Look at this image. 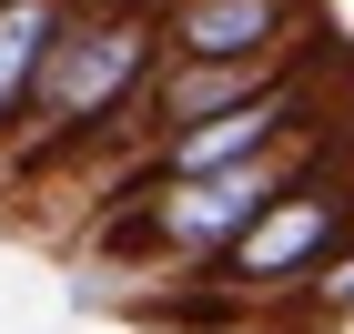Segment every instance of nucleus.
Here are the masks:
<instances>
[{"label": "nucleus", "mask_w": 354, "mask_h": 334, "mask_svg": "<svg viewBox=\"0 0 354 334\" xmlns=\"http://www.w3.org/2000/svg\"><path fill=\"white\" fill-rule=\"evenodd\" d=\"M152 71H162V0H71V21L41 61V91H30L21 132H10V172L91 152L142 102Z\"/></svg>", "instance_id": "f257e3e1"}, {"label": "nucleus", "mask_w": 354, "mask_h": 334, "mask_svg": "<svg viewBox=\"0 0 354 334\" xmlns=\"http://www.w3.org/2000/svg\"><path fill=\"white\" fill-rule=\"evenodd\" d=\"M334 132H304V142H283V152H253V163H233V172H172V183H122L111 193V213H102V233L91 243L102 253H122V263H142V274H203L233 233H243L253 213H263L283 183H294L314 152H324Z\"/></svg>", "instance_id": "f03ea898"}, {"label": "nucleus", "mask_w": 354, "mask_h": 334, "mask_svg": "<svg viewBox=\"0 0 354 334\" xmlns=\"http://www.w3.org/2000/svg\"><path fill=\"white\" fill-rule=\"evenodd\" d=\"M172 61H294L314 51V0H162Z\"/></svg>", "instance_id": "20e7f679"}, {"label": "nucleus", "mask_w": 354, "mask_h": 334, "mask_svg": "<svg viewBox=\"0 0 354 334\" xmlns=\"http://www.w3.org/2000/svg\"><path fill=\"white\" fill-rule=\"evenodd\" d=\"M61 21H71V0H0V142L21 132L30 91H41V61H51Z\"/></svg>", "instance_id": "39448f33"}, {"label": "nucleus", "mask_w": 354, "mask_h": 334, "mask_svg": "<svg viewBox=\"0 0 354 334\" xmlns=\"http://www.w3.org/2000/svg\"><path fill=\"white\" fill-rule=\"evenodd\" d=\"M344 233H354V172L334 163V142H324V152H314V163H304L294 183L213 253V263H203V304H183V314L273 304L283 284H314V274H324L334 253H344Z\"/></svg>", "instance_id": "7ed1b4c3"}]
</instances>
